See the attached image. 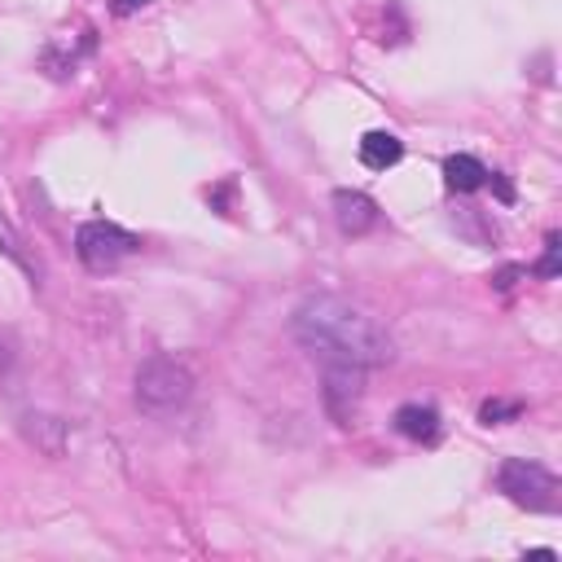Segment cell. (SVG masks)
Instances as JSON below:
<instances>
[{"instance_id":"obj_1","label":"cell","mask_w":562,"mask_h":562,"mask_svg":"<svg viewBox=\"0 0 562 562\" xmlns=\"http://www.w3.org/2000/svg\"><path fill=\"white\" fill-rule=\"evenodd\" d=\"M291 330L326 365H361V370H374V365H387L396 356V343L387 339V330L370 313L352 308L339 295H313V300H304L295 308V317H291Z\"/></svg>"},{"instance_id":"obj_2","label":"cell","mask_w":562,"mask_h":562,"mask_svg":"<svg viewBox=\"0 0 562 562\" xmlns=\"http://www.w3.org/2000/svg\"><path fill=\"white\" fill-rule=\"evenodd\" d=\"M194 396V374L172 361V356H150L141 370H137V405L154 418H167L176 409H185Z\"/></svg>"},{"instance_id":"obj_3","label":"cell","mask_w":562,"mask_h":562,"mask_svg":"<svg viewBox=\"0 0 562 562\" xmlns=\"http://www.w3.org/2000/svg\"><path fill=\"white\" fill-rule=\"evenodd\" d=\"M496 488H501L514 505H523V510H531V514H558V505H562V496H558V479H553L545 466L523 461V457L501 461V470H496Z\"/></svg>"},{"instance_id":"obj_4","label":"cell","mask_w":562,"mask_h":562,"mask_svg":"<svg viewBox=\"0 0 562 562\" xmlns=\"http://www.w3.org/2000/svg\"><path fill=\"white\" fill-rule=\"evenodd\" d=\"M137 250H141V237L119 229V224H110V220H93V224H84L75 233V255L93 272H110V268H119Z\"/></svg>"},{"instance_id":"obj_5","label":"cell","mask_w":562,"mask_h":562,"mask_svg":"<svg viewBox=\"0 0 562 562\" xmlns=\"http://www.w3.org/2000/svg\"><path fill=\"white\" fill-rule=\"evenodd\" d=\"M361 365H326V409L339 426H352L356 405H361Z\"/></svg>"},{"instance_id":"obj_6","label":"cell","mask_w":562,"mask_h":562,"mask_svg":"<svg viewBox=\"0 0 562 562\" xmlns=\"http://www.w3.org/2000/svg\"><path fill=\"white\" fill-rule=\"evenodd\" d=\"M378 202L361 189H335V224L348 233V237H361L370 229H378Z\"/></svg>"},{"instance_id":"obj_7","label":"cell","mask_w":562,"mask_h":562,"mask_svg":"<svg viewBox=\"0 0 562 562\" xmlns=\"http://www.w3.org/2000/svg\"><path fill=\"white\" fill-rule=\"evenodd\" d=\"M396 431L413 444H435L440 440V413L431 405H400L396 409Z\"/></svg>"},{"instance_id":"obj_8","label":"cell","mask_w":562,"mask_h":562,"mask_svg":"<svg viewBox=\"0 0 562 562\" xmlns=\"http://www.w3.org/2000/svg\"><path fill=\"white\" fill-rule=\"evenodd\" d=\"M400 159H405L400 137H391V132H365V137H361V163H365L370 172H387V167H396Z\"/></svg>"},{"instance_id":"obj_9","label":"cell","mask_w":562,"mask_h":562,"mask_svg":"<svg viewBox=\"0 0 562 562\" xmlns=\"http://www.w3.org/2000/svg\"><path fill=\"white\" fill-rule=\"evenodd\" d=\"M444 180H448L453 194H475V189L488 185V167H483L475 154H453V159L444 163Z\"/></svg>"},{"instance_id":"obj_10","label":"cell","mask_w":562,"mask_h":562,"mask_svg":"<svg viewBox=\"0 0 562 562\" xmlns=\"http://www.w3.org/2000/svg\"><path fill=\"white\" fill-rule=\"evenodd\" d=\"M23 431H27V440L32 444H40L45 453H62V444H67V426L58 422V418H45V413H32V418H23Z\"/></svg>"},{"instance_id":"obj_11","label":"cell","mask_w":562,"mask_h":562,"mask_svg":"<svg viewBox=\"0 0 562 562\" xmlns=\"http://www.w3.org/2000/svg\"><path fill=\"white\" fill-rule=\"evenodd\" d=\"M518 413H523V405H518V400H514V405H505V400H488V405L479 409V422H488V426H492V422H505V418H518Z\"/></svg>"},{"instance_id":"obj_12","label":"cell","mask_w":562,"mask_h":562,"mask_svg":"<svg viewBox=\"0 0 562 562\" xmlns=\"http://www.w3.org/2000/svg\"><path fill=\"white\" fill-rule=\"evenodd\" d=\"M558 250H562V242H558V233H549L545 237V259L536 264V277H558Z\"/></svg>"},{"instance_id":"obj_13","label":"cell","mask_w":562,"mask_h":562,"mask_svg":"<svg viewBox=\"0 0 562 562\" xmlns=\"http://www.w3.org/2000/svg\"><path fill=\"white\" fill-rule=\"evenodd\" d=\"M145 5H150V0H115V5H110V10H115L119 19H128V14H137V10H145Z\"/></svg>"},{"instance_id":"obj_14","label":"cell","mask_w":562,"mask_h":562,"mask_svg":"<svg viewBox=\"0 0 562 562\" xmlns=\"http://www.w3.org/2000/svg\"><path fill=\"white\" fill-rule=\"evenodd\" d=\"M518 272H523V268H501V272H496V291H510Z\"/></svg>"},{"instance_id":"obj_15","label":"cell","mask_w":562,"mask_h":562,"mask_svg":"<svg viewBox=\"0 0 562 562\" xmlns=\"http://www.w3.org/2000/svg\"><path fill=\"white\" fill-rule=\"evenodd\" d=\"M0 365H5V348H0Z\"/></svg>"}]
</instances>
